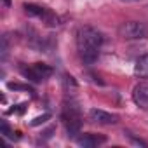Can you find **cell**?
<instances>
[{
	"mask_svg": "<svg viewBox=\"0 0 148 148\" xmlns=\"http://www.w3.org/2000/svg\"><path fill=\"white\" fill-rule=\"evenodd\" d=\"M103 44V35L92 28V26H80L77 32V49H79V56L86 64H92L98 56H99V49Z\"/></svg>",
	"mask_w": 148,
	"mask_h": 148,
	"instance_id": "1",
	"label": "cell"
},
{
	"mask_svg": "<svg viewBox=\"0 0 148 148\" xmlns=\"http://www.w3.org/2000/svg\"><path fill=\"white\" fill-rule=\"evenodd\" d=\"M61 120L66 127V132L70 138H77V134H80V127H82V113L79 108V103L73 99H66L63 103L61 108Z\"/></svg>",
	"mask_w": 148,
	"mask_h": 148,
	"instance_id": "2",
	"label": "cell"
},
{
	"mask_svg": "<svg viewBox=\"0 0 148 148\" xmlns=\"http://www.w3.org/2000/svg\"><path fill=\"white\" fill-rule=\"evenodd\" d=\"M119 35L124 40H141L148 37V26L139 21H127L119 26Z\"/></svg>",
	"mask_w": 148,
	"mask_h": 148,
	"instance_id": "3",
	"label": "cell"
},
{
	"mask_svg": "<svg viewBox=\"0 0 148 148\" xmlns=\"http://www.w3.org/2000/svg\"><path fill=\"white\" fill-rule=\"evenodd\" d=\"M19 70L23 73V77L32 80V82H44L52 75V68L45 63H35L30 66H21Z\"/></svg>",
	"mask_w": 148,
	"mask_h": 148,
	"instance_id": "4",
	"label": "cell"
},
{
	"mask_svg": "<svg viewBox=\"0 0 148 148\" xmlns=\"http://www.w3.org/2000/svg\"><path fill=\"white\" fill-rule=\"evenodd\" d=\"M25 12L28 16H33V18H38L42 19L47 26H58L59 25V18L47 7H42V5H35V4H25L23 5Z\"/></svg>",
	"mask_w": 148,
	"mask_h": 148,
	"instance_id": "5",
	"label": "cell"
},
{
	"mask_svg": "<svg viewBox=\"0 0 148 148\" xmlns=\"http://www.w3.org/2000/svg\"><path fill=\"white\" fill-rule=\"evenodd\" d=\"M87 117H89L91 122L101 124V125H112V124H117L119 122V115L110 113V112H105V110H99V108H91L89 113H87Z\"/></svg>",
	"mask_w": 148,
	"mask_h": 148,
	"instance_id": "6",
	"label": "cell"
},
{
	"mask_svg": "<svg viewBox=\"0 0 148 148\" xmlns=\"http://www.w3.org/2000/svg\"><path fill=\"white\" fill-rule=\"evenodd\" d=\"M132 101L136 103V106L148 110V82H139L134 89H132Z\"/></svg>",
	"mask_w": 148,
	"mask_h": 148,
	"instance_id": "7",
	"label": "cell"
},
{
	"mask_svg": "<svg viewBox=\"0 0 148 148\" xmlns=\"http://www.w3.org/2000/svg\"><path fill=\"white\" fill-rule=\"evenodd\" d=\"M103 143H106V138L101 136V134L89 132V134H82V136L77 138V145L79 146H84V148H94V146H99Z\"/></svg>",
	"mask_w": 148,
	"mask_h": 148,
	"instance_id": "8",
	"label": "cell"
},
{
	"mask_svg": "<svg viewBox=\"0 0 148 148\" xmlns=\"http://www.w3.org/2000/svg\"><path fill=\"white\" fill-rule=\"evenodd\" d=\"M134 75L138 79L148 80V54H143L134 64Z\"/></svg>",
	"mask_w": 148,
	"mask_h": 148,
	"instance_id": "9",
	"label": "cell"
},
{
	"mask_svg": "<svg viewBox=\"0 0 148 148\" xmlns=\"http://www.w3.org/2000/svg\"><path fill=\"white\" fill-rule=\"evenodd\" d=\"M7 87H9V89H12V91H28V92H33L30 86H23V84H14V82H9V84H7Z\"/></svg>",
	"mask_w": 148,
	"mask_h": 148,
	"instance_id": "10",
	"label": "cell"
},
{
	"mask_svg": "<svg viewBox=\"0 0 148 148\" xmlns=\"http://www.w3.org/2000/svg\"><path fill=\"white\" fill-rule=\"evenodd\" d=\"M49 119H51V115H49V113H44V115H40V117H35V119L30 122V125H32V127H35V125H40V124L47 122Z\"/></svg>",
	"mask_w": 148,
	"mask_h": 148,
	"instance_id": "11",
	"label": "cell"
},
{
	"mask_svg": "<svg viewBox=\"0 0 148 148\" xmlns=\"http://www.w3.org/2000/svg\"><path fill=\"white\" fill-rule=\"evenodd\" d=\"M2 134L4 136H7V138H14V139H18L19 136H14V132L11 131V127L7 125V122L5 120H2Z\"/></svg>",
	"mask_w": 148,
	"mask_h": 148,
	"instance_id": "12",
	"label": "cell"
},
{
	"mask_svg": "<svg viewBox=\"0 0 148 148\" xmlns=\"http://www.w3.org/2000/svg\"><path fill=\"white\" fill-rule=\"evenodd\" d=\"M25 108H26V103H23V105H18V108L14 106L11 112H12V113H14V112H16V113H23V112H25Z\"/></svg>",
	"mask_w": 148,
	"mask_h": 148,
	"instance_id": "13",
	"label": "cell"
},
{
	"mask_svg": "<svg viewBox=\"0 0 148 148\" xmlns=\"http://www.w3.org/2000/svg\"><path fill=\"white\" fill-rule=\"evenodd\" d=\"M54 131H56V127H49V129H47V131H44L42 134H44V138H45V139H49V138L52 136V132H54Z\"/></svg>",
	"mask_w": 148,
	"mask_h": 148,
	"instance_id": "14",
	"label": "cell"
},
{
	"mask_svg": "<svg viewBox=\"0 0 148 148\" xmlns=\"http://www.w3.org/2000/svg\"><path fill=\"white\" fill-rule=\"evenodd\" d=\"M124 4H134V2H141V0H120Z\"/></svg>",
	"mask_w": 148,
	"mask_h": 148,
	"instance_id": "15",
	"label": "cell"
},
{
	"mask_svg": "<svg viewBox=\"0 0 148 148\" xmlns=\"http://www.w3.org/2000/svg\"><path fill=\"white\" fill-rule=\"evenodd\" d=\"M4 4H5V7H9L11 5V0H4Z\"/></svg>",
	"mask_w": 148,
	"mask_h": 148,
	"instance_id": "16",
	"label": "cell"
}]
</instances>
